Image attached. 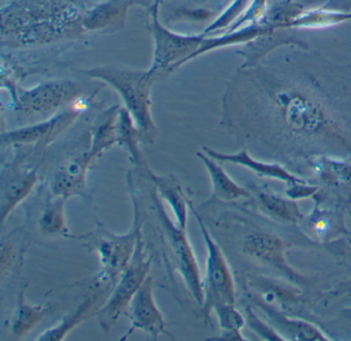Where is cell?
<instances>
[{
  "mask_svg": "<svg viewBox=\"0 0 351 341\" xmlns=\"http://www.w3.org/2000/svg\"><path fill=\"white\" fill-rule=\"evenodd\" d=\"M314 172L328 184L351 190V164L322 157L312 162Z\"/></svg>",
  "mask_w": 351,
  "mask_h": 341,
  "instance_id": "cell-17",
  "label": "cell"
},
{
  "mask_svg": "<svg viewBox=\"0 0 351 341\" xmlns=\"http://www.w3.org/2000/svg\"><path fill=\"white\" fill-rule=\"evenodd\" d=\"M151 178L157 187L158 192L160 193L162 198L167 201L172 213H174L176 225L180 229L186 230V222H188L189 199L182 192V187L174 180L172 176L159 178L151 174Z\"/></svg>",
  "mask_w": 351,
  "mask_h": 341,
  "instance_id": "cell-14",
  "label": "cell"
},
{
  "mask_svg": "<svg viewBox=\"0 0 351 341\" xmlns=\"http://www.w3.org/2000/svg\"><path fill=\"white\" fill-rule=\"evenodd\" d=\"M277 106L283 121L295 132L318 133L330 130V118L312 100L289 93L277 96Z\"/></svg>",
  "mask_w": 351,
  "mask_h": 341,
  "instance_id": "cell-6",
  "label": "cell"
},
{
  "mask_svg": "<svg viewBox=\"0 0 351 341\" xmlns=\"http://www.w3.org/2000/svg\"><path fill=\"white\" fill-rule=\"evenodd\" d=\"M69 89H64L63 85H45L32 91L26 92L21 97L22 108L24 110L43 112L60 106L69 95Z\"/></svg>",
  "mask_w": 351,
  "mask_h": 341,
  "instance_id": "cell-15",
  "label": "cell"
},
{
  "mask_svg": "<svg viewBox=\"0 0 351 341\" xmlns=\"http://www.w3.org/2000/svg\"><path fill=\"white\" fill-rule=\"evenodd\" d=\"M36 182V174L30 172L26 176H19L8 185L1 203V223H5L10 213L28 196Z\"/></svg>",
  "mask_w": 351,
  "mask_h": 341,
  "instance_id": "cell-19",
  "label": "cell"
},
{
  "mask_svg": "<svg viewBox=\"0 0 351 341\" xmlns=\"http://www.w3.org/2000/svg\"><path fill=\"white\" fill-rule=\"evenodd\" d=\"M92 159L90 153L85 154L61 170L53 182V195L66 200L73 196H83L86 190V172Z\"/></svg>",
  "mask_w": 351,
  "mask_h": 341,
  "instance_id": "cell-10",
  "label": "cell"
},
{
  "mask_svg": "<svg viewBox=\"0 0 351 341\" xmlns=\"http://www.w3.org/2000/svg\"><path fill=\"white\" fill-rule=\"evenodd\" d=\"M101 293L94 294L86 298L77 308L75 311L65 316L60 324L56 325L53 328L49 329L46 332L40 334L38 337L40 341H61L75 328L79 326L84 320H87L95 308L97 307L98 301H99Z\"/></svg>",
  "mask_w": 351,
  "mask_h": 341,
  "instance_id": "cell-13",
  "label": "cell"
},
{
  "mask_svg": "<svg viewBox=\"0 0 351 341\" xmlns=\"http://www.w3.org/2000/svg\"><path fill=\"white\" fill-rule=\"evenodd\" d=\"M213 310L223 331L219 338H215V340H245L241 334L245 318L236 309L234 304H219Z\"/></svg>",
  "mask_w": 351,
  "mask_h": 341,
  "instance_id": "cell-18",
  "label": "cell"
},
{
  "mask_svg": "<svg viewBox=\"0 0 351 341\" xmlns=\"http://www.w3.org/2000/svg\"><path fill=\"white\" fill-rule=\"evenodd\" d=\"M246 316H247L248 324L254 329V332L258 333V336L261 335L263 338L268 340H285V338L272 326H269L268 324L260 320L252 309L248 308L246 309Z\"/></svg>",
  "mask_w": 351,
  "mask_h": 341,
  "instance_id": "cell-24",
  "label": "cell"
},
{
  "mask_svg": "<svg viewBox=\"0 0 351 341\" xmlns=\"http://www.w3.org/2000/svg\"><path fill=\"white\" fill-rule=\"evenodd\" d=\"M258 305L270 320L271 326L277 332L281 331L285 333V336L289 338L302 341L330 340L318 327L314 326L311 322L283 316L282 314L272 309L266 304L258 303Z\"/></svg>",
  "mask_w": 351,
  "mask_h": 341,
  "instance_id": "cell-11",
  "label": "cell"
},
{
  "mask_svg": "<svg viewBox=\"0 0 351 341\" xmlns=\"http://www.w3.org/2000/svg\"><path fill=\"white\" fill-rule=\"evenodd\" d=\"M349 314H348V316H349V318H351V310H349Z\"/></svg>",
  "mask_w": 351,
  "mask_h": 341,
  "instance_id": "cell-26",
  "label": "cell"
},
{
  "mask_svg": "<svg viewBox=\"0 0 351 341\" xmlns=\"http://www.w3.org/2000/svg\"><path fill=\"white\" fill-rule=\"evenodd\" d=\"M139 234L141 228L137 224L125 235L110 233L99 224L95 231L82 237L87 242L88 246L95 250L101 265L102 277L112 285H116L130 264Z\"/></svg>",
  "mask_w": 351,
  "mask_h": 341,
  "instance_id": "cell-4",
  "label": "cell"
},
{
  "mask_svg": "<svg viewBox=\"0 0 351 341\" xmlns=\"http://www.w3.org/2000/svg\"><path fill=\"white\" fill-rule=\"evenodd\" d=\"M90 75L104 80L118 90L125 106L134 120L137 131L149 141L157 134L149 110V90L153 83L154 73H132L110 67H98L88 71Z\"/></svg>",
  "mask_w": 351,
  "mask_h": 341,
  "instance_id": "cell-1",
  "label": "cell"
},
{
  "mask_svg": "<svg viewBox=\"0 0 351 341\" xmlns=\"http://www.w3.org/2000/svg\"><path fill=\"white\" fill-rule=\"evenodd\" d=\"M152 259L147 258L141 233L137 239L136 248L130 264L114 285L106 303L97 312L102 330L108 332L123 314L126 312L131 300L149 277Z\"/></svg>",
  "mask_w": 351,
  "mask_h": 341,
  "instance_id": "cell-2",
  "label": "cell"
},
{
  "mask_svg": "<svg viewBox=\"0 0 351 341\" xmlns=\"http://www.w3.org/2000/svg\"><path fill=\"white\" fill-rule=\"evenodd\" d=\"M285 244L277 236L267 233H256L246 240L244 252L270 266L282 271L291 279L298 277L297 273L289 266L285 260Z\"/></svg>",
  "mask_w": 351,
  "mask_h": 341,
  "instance_id": "cell-9",
  "label": "cell"
},
{
  "mask_svg": "<svg viewBox=\"0 0 351 341\" xmlns=\"http://www.w3.org/2000/svg\"><path fill=\"white\" fill-rule=\"evenodd\" d=\"M47 309L42 305H32L26 302L24 291L21 292L17 309L12 322L11 333L14 339H20L29 333L46 316Z\"/></svg>",
  "mask_w": 351,
  "mask_h": 341,
  "instance_id": "cell-16",
  "label": "cell"
},
{
  "mask_svg": "<svg viewBox=\"0 0 351 341\" xmlns=\"http://www.w3.org/2000/svg\"><path fill=\"white\" fill-rule=\"evenodd\" d=\"M116 141H118V128L114 126V119L108 118L94 131L90 155L95 158L98 154L110 148Z\"/></svg>",
  "mask_w": 351,
  "mask_h": 341,
  "instance_id": "cell-23",
  "label": "cell"
},
{
  "mask_svg": "<svg viewBox=\"0 0 351 341\" xmlns=\"http://www.w3.org/2000/svg\"><path fill=\"white\" fill-rule=\"evenodd\" d=\"M318 189L316 187L309 186L306 184H298L291 186V190L287 191V194L289 198L295 200V199H303L306 197L312 196L317 192Z\"/></svg>",
  "mask_w": 351,
  "mask_h": 341,
  "instance_id": "cell-25",
  "label": "cell"
},
{
  "mask_svg": "<svg viewBox=\"0 0 351 341\" xmlns=\"http://www.w3.org/2000/svg\"><path fill=\"white\" fill-rule=\"evenodd\" d=\"M66 199L57 197L45 207L40 219V227L48 235H61L69 237V230L65 217L64 203Z\"/></svg>",
  "mask_w": 351,
  "mask_h": 341,
  "instance_id": "cell-20",
  "label": "cell"
},
{
  "mask_svg": "<svg viewBox=\"0 0 351 341\" xmlns=\"http://www.w3.org/2000/svg\"><path fill=\"white\" fill-rule=\"evenodd\" d=\"M62 117L52 119L46 123L36 125V126L27 127V128L19 129V130L11 131L7 134L3 135V141L8 143H28L38 141L44 137L52 134L57 127L63 124Z\"/></svg>",
  "mask_w": 351,
  "mask_h": 341,
  "instance_id": "cell-22",
  "label": "cell"
},
{
  "mask_svg": "<svg viewBox=\"0 0 351 341\" xmlns=\"http://www.w3.org/2000/svg\"><path fill=\"white\" fill-rule=\"evenodd\" d=\"M197 157L203 162L208 172L211 185H213V196L215 198L230 202V201L250 197L248 191L234 182L223 168L215 161V159L202 153H197Z\"/></svg>",
  "mask_w": 351,
  "mask_h": 341,
  "instance_id": "cell-12",
  "label": "cell"
},
{
  "mask_svg": "<svg viewBox=\"0 0 351 341\" xmlns=\"http://www.w3.org/2000/svg\"><path fill=\"white\" fill-rule=\"evenodd\" d=\"M258 201L269 215L277 219L295 223L303 217L297 203L293 199L283 198L279 195L264 192L258 195Z\"/></svg>",
  "mask_w": 351,
  "mask_h": 341,
  "instance_id": "cell-21",
  "label": "cell"
},
{
  "mask_svg": "<svg viewBox=\"0 0 351 341\" xmlns=\"http://www.w3.org/2000/svg\"><path fill=\"white\" fill-rule=\"evenodd\" d=\"M205 154L213 159L219 162H227V163L237 164L243 166L247 169L260 176V178H272L281 182L287 183L289 186H295L298 184H304L305 180L298 176H293L291 172H287L282 166L276 163H266V162L258 161L254 159L246 151H241L237 154H221L213 151L208 148H203Z\"/></svg>",
  "mask_w": 351,
  "mask_h": 341,
  "instance_id": "cell-8",
  "label": "cell"
},
{
  "mask_svg": "<svg viewBox=\"0 0 351 341\" xmlns=\"http://www.w3.org/2000/svg\"><path fill=\"white\" fill-rule=\"evenodd\" d=\"M126 316L130 318L131 330H141L149 334L154 340H158L160 335L172 338L167 332V324L162 316L154 299L153 279L147 277L131 300Z\"/></svg>",
  "mask_w": 351,
  "mask_h": 341,
  "instance_id": "cell-7",
  "label": "cell"
},
{
  "mask_svg": "<svg viewBox=\"0 0 351 341\" xmlns=\"http://www.w3.org/2000/svg\"><path fill=\"white\" fill-rule=\"evenodd\" d=\"M189 209L198 223L207 248L206 277L203 283L204 304L202 308L204 314L208 316L213 307L219 304H235V287L231 270L221 248L211 237L204 222L195 211L190 200Z\"/></svg>",
  "mask_w": 351,
  "mask_h": 341,
  "instance_id": "cell-3",
  "label": "cell"
},
{
  "mask_svg": "<svg viewBox=\"0 0 351 341\" xmlns=\"http://www.w3.org/2000/svg\"><path fill=\"white\" fill-rule=\"evenodd\" d=\"M157 198L158 197L154 196L158 217L161 222L162 227L165 230L168 244L173 252L176 268L184 279L186 289L192 294L198 305L202 307L204 304V287L201 279L198 262L186 238V230L180 229L178 225H173L164 211L161 201Z\"/></svg>",
  "mask_w": 351,
  "mask_h": 341,
  "instance_id": "cell-5",
  "label": "cell"
}]
</instances>
